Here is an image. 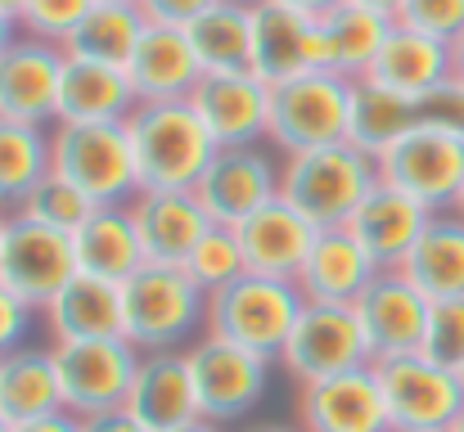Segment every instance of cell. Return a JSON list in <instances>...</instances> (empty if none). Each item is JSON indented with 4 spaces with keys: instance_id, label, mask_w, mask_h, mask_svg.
Returning a JSON list of instances; mask_svg holds the SVG:
<instances>
[{
    "instance_id": "1",
    "label": "cell",
    "mask_w": 464,
    "mask_h": 432,
    "mask_svg": "<svg viewBox=\"0 0 464 432\" xmlns=\"http://www.w3.org/2000/svg\"><path fill=\"white\" fill-rule=\"evenodd\" d=\"M374 185H379V162L347 140L303 149L280 162V198L294 212H303L315 230L347 226Z\"/></svg>"
},
{
    "instance_id": "2",
    "label": "cell",
    "mask_w": 464,
    "mask_h": 432,
    "mask_svg": "<svg viewBox=\"0 0 464 432\" xmlns=\"http://www.w3.org/2000/svg\"><path fill=\"white\" fill-rule=\"evenodd\" d=\"M122 315H127V342L145 351H185L194 338H203L208 324V293L194 284L180 266H140L122 284Z\"/></svg>"
},
{
    "instance_id": "3",
    "label": "cell",
    "mask_w": 464,
    "mask_h": 432,
    "mask_svg": "<svg viewBox=\"0 0 464 432\" xmlns=\"http://www.w3.org/2000/svg\"><path fill=\"white\" fill-rule=\"evenodd\" d=\"M127 136L136 153L140 189H194L217 153L208 127L189 109V100L136 104L127 118Z\"/></svg>"
},
{
    "instance_id": "4",
    "label": "cell",
    "mask_w": 464,
    "mask_h": 432,
    "mask_svg": "<svg viewBox=\"0 0 464 432\" xmlns=\"http://www.w3.org/2000/svg\"><path fill=\"white\" fill-rule=\"evenodd\" d=\"M50 171L77 185L95 207H127L140 194L127 122H54Z\"/></svg>"
},
{
    "instance_id": "5",
    "label": "cell",
    "mask_w": 464,
    "mask_h": 432,
    "mask_svg": "<svg viewBox=\"0 0 464 432\" xmlns=\"http://www.w3.org/2000/svg\"><path fill=\"white\" fill-rule=\"evenodd\" d=\"M303 293L294 280H271V275H244L221 293H208V324L203 333L226 338L235 347H248L266 360H280L298 315H303Z\"/></svg>"
},
{
    "instance_id": "6",
    "label": "cell",
    "mask_w": 464,
    "mask_h": 432,
    "mask_svg": "<svg viewBox=\"0 0 464 432\" xmlns=\"http://www.w3.org/2000/svg\"><path fill=\"white\" fill-rule=\"evenodd\" d=\"M189 360V379H194V397H198V419L217 424V428H239L257 415V406L271 392V374L276 360L235 347L226 338H194L185 347Z\"/></svg>"
},
{
    "instance_id": "7",
    "label": "cell",
    "mask_w": 464,
    "mask_h": 432,
    "mask_svg": "<svg viewBox=\"0 0 464 432\" xmlns=\"http://www.w3.org/2000/svg\"><path fill=\"white\" fill-rule=\"evenodd\" d=\"M374 374L392 432H451V424L464 415L460 374L429 360L424 351L374 360Z\"/></svg>"
},
{
    "instance_id": "8",
    "label": "cell",
    "mask_w": 464,
    "mask_h": 432,
    "mask_svg": "<svg viewBox=\"0 0 464 432\" xmlns=\"http://www.w3.org/2000/svg\"><path fill=\"white\" fill-rule=\"evenodd\" d=\"M374 365L370 356V342L361 333V320L352 306H320L307 302L276 370L303 388V383H320V379H338V374H352V370H365Z\"/></svg>"
},
{
    "instance_id": "9",
    "label": "cell",
    "mask_w": 464,
    "mask_h": 432,
    "mask_svg": "<svg viewBox=\"0 0 464 432\" xmlns=\"http://www.w3.org/2000/svg\"><path fill=\"white\" fill-rule=\"evenodd\" d=\"M379 180L411 194L429 212H451L464 185V136L420 118L379 158Z\"/></svg>"
},
{
    "instance_id": "10",
    "label": "cell",
    "mask_w": 464,
    "mask_h": 432,
    "mask_svg": "<svg viewBox=\"0 0 464 432\" xmlns=\"http://www.w3.org/2000/svg\"><path fill=\"white\" fill-rule=\"evenodd\" d=\"M347 91L352 82L338 72H303L294 82L271 86L266 144L280 158L320 149V144H338L347 136Z\"/></svg>"
},
{
    "instance_id": "11",
    "label": "cell",
    "mask_w": 464,
    "mask_h": 432,
    "mask_svg": "<svg viewBox=\"0 0 464 432\" xmlns=\"http://www.w3.org/2000/svg\"><path fill=\"white\" fill-rule=\"evenodd\" d=\"M136 365H140V351L127 338L59 342L54 347V370H59L63 410L77 415V419H91V415H104V410H122Z\"/></svg>"
},
{
    "instance_id": "12",
    "label": "cell",
    "mask_w": 464,
    "mask_h": 432,
    "mask_svg": "<svg viewBox=\"0 0 464 432\" xmlns=\"http://www.w3.org/2000/svg\"><path fill=\"white\" fill-rule=\"evenodd\" d=\"M280 153L271 144H235L217 149L208 171L194 185V198L212 216V226H239L271 198H280Z\"/></svg>"
},
{
    "instance_id": "13",
    "label": "cell",
    "mask_w": 464,
    "mask_h": 432,
    "mask_svg": "<svg viewBox=\"0 0 464 432\" xmlns=\"http://www.w3.org/2000/svg\"><path fill=\"white\" fill-rule=\"evenodd\" d=\"M77 275V248L72 235L45 230L36 221L9 216L5 244H0V284L14 297H23L36 315L45 311V302Z\"/></svg>"
},
{
    "instance_id": "14",
    "label": "cell",
    "mask_w": 464,
    "mask_h": 432,
    "mask_svg": "<svg viewBox=\"0 0 464 432\" xmlns=\"http://www.w3.org/2000/svg\"><path fill=\"white\" fill-rule=\"evenodd\" d=\"M189 109L208 127L217 149L266 144L271 131V86L253 72H203L189 91Z\"/></svg>"
},
{
    "instance_id": "15",
    "label": "cell",
    "mask_w": 464,
    "mask_h": 432,
    "mask_svg": "<svg viewBox=\"0 0 464 432\" xmlns=\"http://www.w3.org/2000/svg\"><path fill=\"white\" fill-rule=\"evenodd\" d=\"M294 424L303 432H392L374 365L294 388Z\"/></svg>"
},
{
    "instance_id": "16",
    "label": "cell",
    "mask_w": 464,
    "mask_h": 432,
    "mask_svg": "<svg viewBox=\"0 0 464 432\" xmlns=\"http://www.w3.org/2000/svg\"><path fill=\"white\" fill-rule=\"evenodd\" d=\"M429 297L411 284L401 271H379L374 284L356 297V320H361V333L370 342V356L374 360H388V356H411L424 347V329H429Z\"/></svg>"
},
{
    "instance_id": "17",
    "label": "cell",
    "mask_w": 464,
    "mask_h": 432,
    "mask_svg": "<svg viewBox=\"0 0 464 432\" xmlns=\"http://www.w3.org/2000/svg\"><path fill=\"white\" fill-rule=\"evenodd\" d=\"M63 59L68 54L59 45L18 32L0 54V118L27 127H54Z\"/></svg>"
},
{
    "instance_id": "18",
    "label": "cell",
    "mask_w": 464,
    "mask_h": 432,
    "mask_svg": "<svg viewBox=\"0 0 464 432\" xmlns=\"http://www.w3.org/2000/svg\"><path fill=\"white\" fill-rule=\"evenodd\" d=\"M303 72H320L315 18L276 0H253V77L280 86Z\"/></svg>"
},
{
    "instance_id": "19",
    "label": "cell",
    "mask_w": 464,
    "mask_h": 432,
    "mask_svg": "<svg viewBox=\"0 0 464 432\" xmlns=\"http://www.w3.org/2000/svg\"><path fill=\"white\" fill-rule=\"evenodd\" d=\"M131 221L154 266H185L194 244L212 230V216L194 198V189H140L131 203Z\"/></svg>"
},
{
    "instance_id": "20",
    "label": "cell",
    "mask_w": 464,
    "mask_h": 432,
    "mask_svg": "<svg viewBox=\"0 0 464 432\" xmlns=\"http://www.w3.org/2000/svg\"><path fill=\"white\" fill-rule=\"evenodd\" d=\"M122 410L131 419H140L150 432H171L198 419V397H194V379H189V360L185 351H145Z\"/></svg>"
},
{
    "instance_id": "21",
    "label": "cell",
    "mask_w": 464,
    "mask_h": 432,
    "mask_svg": "<svg viewBox=\"0 0 464 432\" xmlns=\"http://www.w3.org/2000/svg\"><path fill=\"white\" fill-rule=\"evenodd\" d=\"M45 342H100V338H122L127 315H122V284L95 280V275H72L59 288L45 311H41Z\"/></svg>"
},
{
    "instance_id": "22",
    "label": "cell",
    "mask_w": 464,
    "mask_h": 432,
    "mask_svg": "<svg viewBox=\"0 0 464 432\" xmlns=\"http://www.w3.org/2000/svg\"><path fill=\"white\" fill-rule=\"evenodd\" d=\"M433 216H438V212H429V207L415 203L411 194H401V189H392V185L379 180V185L361 198V207L352 212L347 230H352L356 244L374 257L379 271H397Z\"/></svg>"
},
{
    "instance_id": "23",
    "label": "cell",
    "mask_w": 464,
    "mask_h": 432,
    "mask_svg": "<svg viewBox=\"0 0 464 432\" xmlns=\"http://www.w3.org/2000/svg\"><path fill=\"white\" fill-rule=\"evenodd\" d=\"M379 266L374 257L356 244V235L347 226L334 230H315L307 262L298 271V293L303 302H320V306H356V297L374 284Z\"/></svg>"
},
{
    "instance_id": "24",
    "label": "cell",
    "mask_w": 464,
    "mask_h": 432,
    "mask_svg": "<svg viewBox=\"0 0 464 432\" xmlns=\"http://www.w3.org/2000/svg\"><path fill=\"white\" fill-rule=\"evenodd\" d=\"M235 235H239L248 275H271V280H298L315 244V226L303 212H294L285 198H271L266 207H257L248 221L235 226Z\"/></svg>"
},
{
    "instance_id": "25",
    "label": "cell",
    "mask_w": 464,
    "mask_h": 432,
    "mask_svg": "<svg viewBox=\"0 0 464 432\" xmlns=\"http://www.w3.org/2000/svg\"><path fill=\"white\" fill-rule=\"evenodd\" d=\"M198 77H203V68L194 59V45H189L185 27H158V23H150L140 32L131 59H127V82H131L140 104L189 100Z\"/></svg>"
},
{
    "instance_id": "26",
    "label": "cell",
    "mask_w": 464,
    "mask_h": 432,
    "mask_svg": "<svg viewBox=\"0 0 464 432\" xmlns=\"http://www.w3.org/2000/svg\"><path fill=\"white\" fill-rule=\"evenodd\" d=\"M365 77H374L379 86H388V91H397V95L420 104L433 86H442L451 77V45L433 41V36L406 27V23H392V32L379 45V54H374Z\"/></svg>"
},
{
    "instance_id": "27",
    "label": "cell",
    "mask_w": 464,
    "mask_h": 432,
    "mask_svg": "<svg viewBox=\"0 0 464 432\" xmlns=\"http://www.w3.org/2000/svg\"><path fill=\"white\" fill-rule=\"evenodd\" d=\"M136 104L140 100L127 82V68L91 63V59H63L54 122H127Z\"/></svg>"
},
{
    "instance_id": "28",
    "label": "cell",
    "mask_w": 464,
    "mask_h": 432,
    "mask_svg": "<svg viewBox=\"0 0 464 432\" xmlns=\"http://www.w3.org/2000/svg\"><path fill=\"white\" fill-rule=\"evenodd\" d=\"M54 410H63L54 347L50 342H23L9 356H0V424L18 428V424L45 419Z\"/></svg>"
},
{
    "instance_id": "29",
    "label": "cell",
    "mask_w": 464,
    "mask_h": 432,
    "mask_svg": "<svg viewBox=\"0 0 464 432\" xmlns=\"http://www.w3.org/2000/svg\"><path fill=\"white\" fill-rule=\"evenodd\" d=\"M315 32H320V72H338V77L356 82L370 72L379 45L392 32V18L370 14L352 0H338L334 9H324L315 18Z\"/></svg>"
},
{
    "instance_id": "30",
    "label": "cell",
    "mask_w": 464,
    "mask_h": 432,
    "mask_svg": "<svg viewBox=\"0 0 464 432\" xmlns=\"http://www.w3.org/2000/svg\"><path fill=\"white\" fill-rule=\"evenodd\" d=\"M72 248H77V271L109 284H127L140 266H150L131 207H95L86 226L72 235Z\"/></svg>"
},
{
    "instance_id": "31",
    "label": "cell",
    "mask_w": 464,
    "mask_h": 432,
    "mask_svg": "<svg viewBox=\"0 0 464 432\" xmlns=\"http://www.w3.org/2000/svg\"><path fill=\"white\" fill-rule=\"evenodd\" d=\"M420 122V104L379 86L374 77H356L347 91V136L343 140L361 153H370L374 162L401 140L411 127Z\"/></svg>"
},
{
    "instance_id": "32",
    "label": "cell",
    "mask_w": 464,
    "mask_h": 432,
    "mask_svg": "<svg viewBox=\"0 0 464 432\" xmlns=\"http://www.w3.org/2000/svg\"><path fill=\"white\" fill-rule=\"evenodd\" d=\"M397 271L429 302L464 297V221L456 212H438Z\"/></svg>"
},
{
    "instance_id": "33",
    "label": "cell",
    "mask_w": 464,
    "mask_h": 432,
    "mask_svg": "<svg viewBox=\"0 0 464 432\" xmlns=\"http://www.w3.org/2000/svg\"><path fill=\"white\" fill-rule=\"evenodd\" d=\"M185 36L203 72H253V0H212Z\"/></svg>"
},
{
    "instance_id": "34",
    "label": "cell",
    "mask_w": 464,
    "mask_h": 432,
    "mask_svg": "<svg viewBox=\"0 0 464 432\" xmlns=\"http://www.w3.org/2000/svg\"><path fill=\"white\" fill-rule=\"evenodd\" d=\"M145 14L140 5H91V14L77 23V32L63 41L68 59H91V63H109V68H127L140 32H145Z\"/></svg>"
},
{
    "instance_id": "35",
    "label": "cell",
    "mask_w": 464,
    "mask_h": 432,
    "mask_svg": "<svg viewBox=\"0 0 464 432\" xmlns=\"http://www.w3.org/2000/svg\"><path fill=\"white\" fill-rule=\"evenodd\" d=\"M50 176V127L0 118V207L14 212Z\"/></svg>"
},
{
    "instance_id": "36",
    "label": "cell",
    "mask_w": 464,
    "mask_h": 432,
    "mask_svg": "<svg viewBox=\"0 0 464 432\" xmlns=\"http://www.w3.org/2000/svg\"><path fill=\"white\" fill-rule=\"evenodd\" d=\"M95 212V203L77 189V185H68L63 176H45L18 207H14V216H23V221H36V226H45V230H59V235H77L82 226H86V216Z\"/></svg>"
},
{
    "instance_id": "37",
    "label": "cell",
    "mask_w": 464,
    "mask_h": 432,
    "mask_svg": "<svg viewBox=\"0 0 464 432\" xmlns=\"http://www.w3.org/2000/svg\"><path fill=\"white\" fill-rule=\"evenodd\" d=\"M180 271L203 288V293H221V288H230L235 280H244V275H248V262H244L239 235H235L230 226H212V230L194 244V253L185 257Z\"/></svg>"
},
{
    "instance_id": "38",
    "label": "cell",
    "mask_w": 464,
    "mask_h": 432,
    "mask_svg": "<svg viewBox=\"0 0 464 432\" xmlns=\"http://www.w3.org/2000/svg\"><path fill=\"white\" fill-rule=\"evenodd\" d=\"M95 0H23L18 9V32L23 36H36V41H50L63 50V41L77 32V23L91 14Z\"/></svg>"
},
{
    "instance_id": "39",
    "label": "cell",
    "mask_w": 464,
    "mask_h": 432,
    "mask_svg": "<svg viewBox=\"0 0 464 432\" xmlns=\"http://www.w3.org/2000/svg\"><path fill=\"white\" fill-rule=\"evenodd\" d=\"M429 360L447 365V370H460L464 360V297H447V302H433L429 306V329H424V347H420Z\"/></svg>"
},
{
    "instance_id": "40",
    "label": "cell",
    "mask_w": 464,
    "mask_h": 432,
    "mask_svg": "<svg viewBox=\"0 0 464 432\" xmlns=\"http://www.w3.org/2000/svg\"><path fill=\"white\" fill-rule=\"evenodd\" d=\"M397 23H406L433 41L456 45L464 36V0H401Z\"/></svg>"
},
{
    "instance_id": "41",
    "label": "cell",
    "mask_w": 464,
    "mask_h": 432,
    "mask_svg": "<svg viewBox=\"0 0 464 432\" xmlns=\"http://www.w3.org/2000/svg\"><path fill=\"white\" fill-rule=\"evenodd\" d=\"M420 118L433 122V127H447V131L464 136V82L456 72L420 100Z\"/></svg>"
},
{
    "instance_id": "42",
    "label": "cell",
    "mask_w": 464,
    "mask_h": 432,
    "mask_svg": "<svg viewBox=\"0 0 464 432\" xmlns=\"http://www.w3.org/2000/svg\"><path fill=\"white\" fill-rule=\"evenodd\" d=\"M36 320H41V315H36L23 297H14L9 288L0 284V356H9L14 347H23Z\"/></svg>"
},
{
    "instance_id": "43",
    "label": "cell",
    "mask_w": 464,
    "mask_h": 432,
    "mask_svg": "<svg viewBox=\"0 0 464 432\" xmlns=\"http://www.w3.org/2000/svg\"><path fill=\"white\" fill-rule=\"evenodd\" d=\"M145 23H158V27H189L212 0H136Z\"/></svg>"
},
{
    "instance_id": "44",
    "label": "cell",
    "mask_w": 464,
    "mask_h": 432,
    "mask_svg": "<svg viewBox=\"0 0 464 432\" xmlns=\"http://www.w3.org/2000/svg\"><path fill=\"white\" fill-rule=\"evenodd\" d=\"M82 432H150V428L140 419H131L127 410H104V415L82 419Z\"/></svg>"
},
{
    "instance_id": "45",
    "label": "cell",
    "mask_w": 464,
    "mask_h": 432,
    "mask_svg": "<svg viewBox=\"0 0 464 432\" xmlns=\"http://www.w3.org/2000/svg\"><path fill=\"white\" fill-rule=\"evenodd\" d=\"M9 432H82V419L68 415V410H54V415H45V419L18 424V428H9Z\"/></svg>"
},
{
    "instance_id": "46",
    "label": "cell",
    "mask_w": 464,
    "mask_h": 432,
    "mask_svg": "<svg viewBox=\"0 0 464 432\" xmlns=\"http://www.w3.org/2000/svg\"><path fill=\"white\" fill-rule=\"evenodd\" d=\"M230 432H303V428L298 424H276V419H248V424H239Z\"/></svg>"
},
{
    "instance_id": "47",
    "label": "cell",
    "mask_w": 464,
    "mask_h": 432,
    "mask_svg": "<svg viewBox=\"0 0 464 432\" xmlns=\"http://www.w3.org/2000/svg\"><path fill=\"white\" fill-rule=\"evenodd\" d=\"M276 5H289V9H298V14H311V18H320L324 9H334L338 0H276Z\"/></svg>"
},
{
    "instance_id": "48",
    "label": "cell",
    "mask_w": 464,
    "mask_h": 432,
    "mask_svg": "<svg viewBox=\"0 0 464 432\" xmlns=\"http://www.w3.org/2000/svg\"><path fill=\"white\" fill-rule=\"evenodd\" d=\"M352 5H361V9H370V14H383V18H392V23H397V9H401V0H352Z\"/></svg>"
},
{
    "instance_id": "49",
    "label": "cell",
    "mask_w": 464,
    "mask_h": 432,
    "mask_svg": "<svg viewBox=\"0 0 464 432\" xmlns=\"http://www.w3.org/2000/svg\"><path fill=\"white\" fill-rule=\"evenodd\" d=\"M14 36H18V23H14L9 14H0V54H5V45H9Z\"/></svg>"
},
{
    "instance_id": "50",
    "label": "cell",
    "mask_w": 464,
    "mask_h": 432,
    "mask_svg": "<svg viewBox=\"0 0 464 432\" xmlns=\"http://www.w3.org/2000/svg\"><path fill=\"white\" fill-rule=\"evenodd\" d=\"M451 72H456V77L464 82V36L456 41V45H451Z\"/></svg>"
},
{
    "instance_id": "51",
    "label": "cell",
    "mask_w": 464,
    "mask_h": 432,
    "mask_svg": "<svg viewBox=\"0 0 464 432\" xmlns=\"http://www.w3.org/2000/svg\"><path fill=\"white\" fill-rule=\"evenodd\" d=\"M171 432H230V428H217V424H208V419H194V424H185V428H171Z\"/></svg>"
},
{
    "instance_id": "52",
    "label": "cell",
    "mask_w": 464,
    "mask_h": 432,
    "mask_svg": "<svg viewBox=\"0 0 464 432\" xmlns=\"http://www.w3.org/2000/svg\"><path fill=\"white\" fill-rule=\"evenodd\" d=\"M18 9H23V0H0V14H9L14 23H18Z\"/></svg>"
},
{
    "instance_id": "53",
    "label": "cell",
    "mask_w": 464,
    "mask_h": 432,
    "mask_svg": "<svg viewBox=\"0 0 464 432\" xmlns=\"http://www.w3.org/2000/svg\"><path fill=\"white\" fill-rule=\"evenodd\" d=\"M9 216H14V212H5V207H0V244H5V230H9Z\"/></svg>"
},
{
    "instance_id": "54",
    "label": "cell",
    "mask_w": 464,
    "mask_h": 432,
    "mask_svg": "<svg viewBox=\"0 0 464 432\" xmlns=\"http://www.w3.org/2000/svg\"><path fill=\"white\" fill-rule=\"evenodd\" d=\"M451 212H456V216L464 221V185H460V194H456V207H451Z\"/></svg>"
},
{
    "instance_id": "55",
    "label": "cell",
    "mask_w": 464,
    "mask_h": 432,
    "mask_svg": "<svg viewBox=\"0 0 464 432\" xmlns=\"http://www.w3.org/2000/svg\"><path fill=\"white\" fill-rule=\"evenodd\" d=\"M100 5H136V0H100Z\"/></svg>"
},
{
    "instance_id": "56",
    "label": "cell",
    "mask_w": 464,
    "mask_h": 432,
    "mask_svg": "<svg viewBox=\"0 0 464 432\" xmlns=\"http://www.w3.org/2000/svg\"><path fill=\"white\" fill-rule=\"evenodd\" d=\"M451 432H464V415H460V419H456V424H451Z\"/></svg>"
},
{
    "instance_id": "57",
    "label": "cell",
    "mask_w": 464,
    "mask_h": 432,
    "mask_svg": "<svg viewBox=\"0 0 464 432\" xmlns=\"http://www.w3.org/2000/svg\"><path fill=\"white\" fill-rule=\"evenodd\" d=\"M456 374H460V383H464V360H460V370H456Z\"/></svg>"
},
{
    "instance_id": "58",
    "label": "cell",
    "mask_w": 464,
    "mask_h": 432,
    "mask_svg": "<svg viewBox=\"0 0 464 432\" xmlns=\"http://www.w3.org/2000/svg\"><path fill=\"white\" fill-rule=\"evenodd\" d=\"M0 432H9V424H0Z\"/></svg>"
}]
</instances>
